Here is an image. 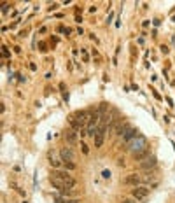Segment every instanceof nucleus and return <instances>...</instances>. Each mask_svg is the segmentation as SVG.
Instances as JSON below:
<instances>
[{"label": "nucleus", "mask_w": 175, "mask_h": 203, "mask_svg": "<svg viewBox=\"0 0 175 203\" xmlns=\"http://www.w3.org/2000/svg\"><path fill=\"white\" fill-rule=\"evenodd\" d=\"M147 147H149V145H147V138L144 137V135H137V137L128 144V149H130V152L133 154V158H135L137 154L144 152Z\"/></svg>", "instance_id": "obj_1"}, {"label": "nucleus", "mask_w": 175, "mask_h": 203, "mask_svg": "<svg viewBox=\"0 0 175 203\" xmlns=\"http://www.w3.org/2000/svg\"><path fill=\"white\" fill-rule=\"evenodd\" d=\"M51 177H54V179H58V180H61L63 186H65V189H72L74 186H75V180H74L67 172H58V170H54V172L51 173Z\"/></svg>", "instance_id": "obj_2"}, {"label": "nucleus", "mask_w": 175, "mask_h": 203, "mask_svg": "<svg viewBox=\"0 0 175 203\" xmlns=\"http://www.w3.org/2000/svg\"><path fill=\"white\" fill-rule=\"evenodd\" d=\"M149 191L151 189L147 187V186H137L135 189H131V196L135 200H144V198L149 196Z\"/></svg>", "instance_id": "obj_3"}, {"label": "nucleus", "mask_w": 175, "mask_h": 203, "mask_svg": "<svg viewBox=\"0 0 175 203\" xmlns=\"http://www.w3.org/2000/svg\"><path fill=\"white\" fill-rule=\"evenodd\" d=\"M60 156H61L63 163H65V161H74L75 159V154H74V151H72L70 147H63L61 151H60Z\"/></svg>", "instance_id": "obj_4"}, {"label": "nucleus", "mask_w": 175, "mask_h": 203, "mask_svg": "<svg viewBox=\"0 0 175 203\" xmlns=\"http://www.w3.org/2000/svg\"><path fill=\"white\" fill-rule=\"evenodd\" d=\"M138 135V131L135 130V128H130V126H126V130H124V133H123V140H124L126 144H130L135 137Z\"/></svg>", "instance_id": "obj_5"}, {"label": "nucleus", "mask_w": 175, "mask_h": 203, "mask_svg": "<svg viewBox=\"0 0 175 203\" xmlns=\"http://www.w3.org/2000/svg\"><path fill=\"white\" fill-rule=\"evenodd\" d=\"M72 117L75 119V121H77V124L81 126V128H82L84 124H88V119H89V117H86V112H84V110H79V112H75V114H74Z\"/></svg>", "instance_id": "obj_6"}, {"label": "nucleus", "mask_w": 175, "mask_h": 203, "mask_svg": "<svg viewBox=\"0 0 175 203\" xmlns=\"http://www.w3.org/2000/svg\"><path fill=\"white\" fill-rule=\"evenodd\" d=\"M124 184H128V186H140V177L137 173H130L128 177L124 179Z\"/></svg>", "instance_id": "obj_7"}, {"label": "nucleus", "mask_w": 175, "mask_h": 203, "mask_svg": "<svg viewBox=\"0 0 175 203\" xmlns=\"http://www.w3.org/2000/svg\"><path fill=\"white\" fill-rule=\"evenodd\" d=\"M156 165H158V163H156V158L151 156L149 159H145V161H142V163H140V168H142V170H151V168H156Z\"/></svg>", "instance_id": "obj_8"}, {"label": "nucleus", "mask_w": 175, "mask_h": 203, "mask_svg": "<svg viewBox=\"0 0 175 203\" xmlns=\"http://www.w3.org/2000/svg\"><path fill=\"white\" fill-rule=\"evenodd\" d=\"M149 158H151V149H149V147H147L144 152H140V154H137V156H135V159L140 161V163H142V161H145V159H149Z\"/></svg>", "instance_id": "obj_9"}, {"label": "nucleus", "mask_w": 175, "mask_h": 203, "mask_svg": "<svg viewBox=\"0 0 175 203\" xmlns=\"http://www.w3.org/2000/svg\"><path fill=\"white\" fill-rule=\"evenodd\" d=\"M65 140L68 142L70 145H74L77 142V137H75V131H72V130H68V131L65 133Z\"/></svg>", "instance_id": "obj_10"}, {"label": "nucleus", "mask_w": 175, "mask_h": 203, "mask_svg": "<svg viewBox=\"0 0 175 203\" xmlns=\"http://www.w3.org/2000/svg\"><path fill=\"white\" fill-rule=\"evenodd\" d=\"M107 109H109V103H107V102H102V103L98 105V114H100V116L107 114Z\"/></svg>", "instance_id": "obj_11"}, {"label": "nucleus", "mask_w": 175, "mask_h": 203, "mask_svg": "<svg viewBox=\"0 0 175 203\" xmlns=\"http://www.w3.org/2000/svg\"><path fill=\"white\" fill-rule=\"evenodd\" d=\"M63 166L67 168V170H74V168H75V165H74L72 161H65V163H63Z\"/></svg>", "instance_id": "obj_12"}, {"label": "nucleus", "mask_w": 175, "mask_h": 203, "mask_svg": "<svg viewBox=\"0 0 175 203\" xmlns=\"http://www.w3.org/2000/svg\"><path fill=\"white\" fill-rule=\"evenodd\" d=\"M51 165H53V166H54V168H60V166H61V161H56V159H51Z\"/></svg>", "instance_id": "obj_13"}, {"label": "nucleus", "mask_w": 175, "mask_h": 203, "mask_svg": "<svg viewBox=\"0 0 175 203\" xmlns=\"http://www.w3.org/2000/svg\"><path fill=\"white\" fill-rule=\"evenodd\" d=\"M103 179H110V172H109V170H103Z\"/></svg>", "instance_id": "obj_14"}, {"label": "nucleus", "mask_w": 175, "mask_h": 203, "mask_svg": "<svg viewBox=\"0 0 175 203\" xmlns=\"http://www.w3.org/2000/svg\"><path fill=\"white\" fill-rule=\"evenodd\" d=\"M39 47H40V51H47V49H46V44H44V42H39Z\"/></svg>", "instance_id": "obj_15"}, {"label": "nucleus", "mask_w": 175, "mask_h": 203, "mask_svg": "<svg viewBox=\"0 0 175 203\" xmlns=\"http://www.w3.org/2000/svg\"><path fill=\"white\" fill-rule=\"evenodd\" d=\"M81 147H82V152H84V154H88V151H89V149H88V145H86V144H82Z\"/></svg>", "instance_id": "obj_16"}, {"label": "nucleus", "mask_w": 175, "mask_h": 203, "mask_svg": "<svg viewBox=\"0 0 175 203\" xmlns=\"http://www.w3.org/2000/svg\"><path fill=\"white\" fill-rule=\"evenodd\" d=\"M168 51H170V49H168L166 46H161V53H165V54H166Z\"/></svg>", "instance_id": "obj_17"}, {"label": "nucleus", "mask_w": 175, "mask_h": 203, "mask_svg": "<svg viewBox=\"0 0 175 203\" xmlns=\"http://www.w3.org/2000/svg\"><path fill=\"white\" fill-rule=\"evenodd\" d=\"M63 203H79V200H65Z\"/></svg>", "instance_id": "obj_18"}, {"label": "nucleus", "mask_w": 175, "mask_h": 203, "mask_svg": "<svg viewBox=\"0 0 175 203\" xmlns=\"http://www.w3.org/2000/svg\"><path fill=\"white\" fill-rule=\"evenodd\" d=\"M123 203H135L133 200H123Z\"/></svg>", "instance_id": "obj_19"}]
</instances>
